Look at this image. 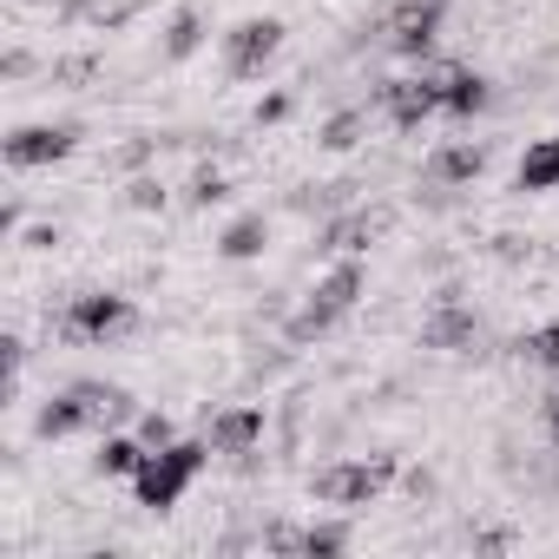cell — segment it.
<instances>
[{
    "label": "cell",
    "instance_id": "cell-24",
    "mask_svg": "<svg viewBox=\"0 0 559 559\" xmlns=\"http://www.w3.org/2000/svg\"><path fill=\"white\" fill-rule=\"evenodd\" d=\"M290 112V93H270L263 106H257V126H276V119H284Z\"/></svg>",
    "mask_w": 559,
    "mask_h": 559
},
{
    "label": "cell",
    "instance_id": "cell-1",
    "mask_svg": "<svg viewBox=\"0 0 559 559\" xmlns=\"http://www.w3.org/2000/svg\"><path fill=\"white\" fill-rule=\"evenodd\" d=\"M132 415V395L126 389H112V382H80V389H67V395H53L47 408H40V441H67V435H86V428H112V421H126Z\"/></svg>",
    "mask_w": 559,
    "mask_h": 559
},
{
    "label": "cell",
    "instance_id": "cell-10",
    "mask_svg": "<svg viewBox=\"0 0 559 559\" xmlns=\"http://www.w3.org/2000/svg\"><path fill=\"white\" fill-rule=\"evenodd\" d=\"M435 27H441V0H408V8L389 14V47L395 53H428Z\"/></svg>",
    "mask_w": 559,
    "mask_h": 559
},
{
    "label": "cell",
    "instance_id": "cell-15",
    "mask_svg": "<svg viewBox=\"0 0 559 559\" xmlns=\"http://www.w3.org/2000/svg\"><path fill=\"white\" fill-rule=\"evenodd\" d=\"M559 185V139H533L520 158V191H552Z\"/></svg>",
    "mask_w": 559,
    "mask_h": 559
},
{
    "label": "cell",
    "instance_id": "cell-22",
    "mask_svg": "<svg viewBox=\"0 0 559 559\" xmlns=\"http://www.w3.org/2000/svg\"><path fill=\"white\" fill-rule=\"evenodd\" d=\"M139 441H145V448H171V441H178V428H171V415H158V408H152V415L139 421Z\"/></svg>",
    "mask_w": 559,
    "mask_h": 559
},
{
    "label": "cell",
    "instance_id": "cell-7",
    "mask_svg": "<svg viewBox=\"0 0 559 559\" xmlns=\"http://www.w3.org/2000/svg\"><path fill=\"white\" fill-rule=\"evenodd\" d=\"M376 106L389 112V126L415 132L421 119H435V112H441V86H435V73H421V80H382Z\"/></svg>",
    "mask_w": 559,
    "mask_h": 559
},
{
    "label": "cell",
    "instance_id": "cell-19",
    "mask_svg": "<svg viewBox=\"0 0 559 559\" xmlns=\"http://www.w3.org/2000/svg\"><path fill=\"white\" fill-rule=\"evenodd\" d=\"M198 40H204V21H198V14H178L171 34H165V60H191Z\"/></svg>",
    "mask_w": 559,
    "mask_h": 559
},
{
    "label": "cell",
    "instance_id": "cell-13",
    "mask_svg": "<svg viewBox=\"0 0 559 559\" xmlns=\"http://www.w3.org/2000/svg\"><path fill=\"white\" fill-rule=\"evenodd\" d=\"M480 165H487V152L480 145H441L435 158H428V185H467V178H480Z\"/></svg>",
    "mask_w": 559,
    "mask_h": 559
},
{
    "label": "cell",
    "instance_id": "cell-5",
    "mask_svg": "<svg viewBox=\"0 0 559 559\" xmlns=\"http://www.w3.org/2000/svg\"><path fill=\"white\" fill-rule=\"evenodd\" d=\"M389 480H395V461L376 454V461H336V467H323L310 487H317V500H330V507H369Z\"/></svg>",
    "mask_w": 559,
    "mask_h": 559
},
{
    "label": "cell",
    "instance_id": "cell-9",
    "mask_svg": "<svg viewBox=\"0 0 559 559\" xmlns=\"http://www.w3.org/2000/svg\"><path fill=\"white\" fill-rule=\"evenodd\" d=\"M257 441H263V408H224V415H211V448L217 454L250 461Z\"/></svg>",
    "mask_w": 559,
    "mask_h": 559
},
{
    "label": "cell",
    "instance_id": "cell-6",
    "mask_svg": "<svg viewBox=\"0 0 559 559\" xmlns=\"http://www.w3.org/2000/svg\"><path fill=\"white\" fill-rule=\"evenodd\" d=\"M276 47H284V21H237L230 34H224V67L237 73V80H257L270 60H276Z\"/></svg>",
    "mask_w": 559,
    "mask_h": 559
},
{
    "label": "cell",
    "instance_id": "cell-2",
    "mask_svg": "<svg viewBox=\"0 0 559 559\" xmlns=\"http://www.w3.org/2000/svg\"><path fill=\"white\" fill-rule=\"evenodd\" d=\"M217 448L211 441H171V448H152L145 454V467L132 474V487H139V507H152V513H165V507H178V493L204 474V461H211Z\"/></svg>",
    "mask_w": 559,
    "mask_h": 559
},
{
    "label": "cell",
    "instance_id": "cell-25",
    "mask_svg": "<svg viewBox=\"0 0 559 559\" xmlns=\"http://www.w3.org/2000/svg\"><path fill=\"white\" fill-rule=\"evenodd\" d=\"M132 204H139V211H158V204H165V191H158L152 178H139V185H132Z\"/></svg>",
    "mask_w": 559,
    "mask_h": 559
},
{
    "label": "cell",
    "instance_id": "cell-26",
    "mask_svg": "<svg viewBox=\"0 0 559 559\" xmlns=\"http://www.w3.org/2000/svg\"><path fill=\"white\" fill-rule=\"evenodd\" d=\"M546 435L559 441V395H546Z\"/></svg>",
    "mask_w": 559,
    "mask_h": 559
},
{
    "label": "cell",
    "instance_id": "cell-16",
    "mask_svg": "<svg viewBox=\"0 0 559 559\" xmlns=\"http://www.w3.org/2000/svg\"><path fill=\"white\" fill-rule=\"evenodd\" d=\"M145 441H126V435H106L99 441V454H93V474H139L145 467Z\"/></svg>",
    "mask_w": 559,
    "mask_h": 559
},
{
    "label": "cell",
    "instance_id": "cell-18",
    "mask_svg": "<svg viewBox=\"0 0 559 559\" xmlns=\"http://www.w3.org/2000/svg\"><path fill=\"white\" fill-rule=\"evenodd\" d=\"M520 356L533 369H559V323H539L533 336H520Z\"/></svg>",
    "mask_w": 559,
    "mask_h": 559
},
{
    "label": "cell",
    "instance_id": "cell-17",
    "mask_svg": "<svg viewBox=\"0 0 559 559\" xmlns=\"http://www.w3.org/2000/svg\"><path fill=\"white\" fill-rule=\"evenodd\" d=\"M263 243H270V224H263V217H237V224L224 230L217 250H224V257H257Z\"/></svg>",
    "mask_w": 559,
    "mask_h": 559
},
{
    "label": "cell",
    "instance_id": "cell-14",
    "mask_svg": "<svg viewBox=\"0 0 559 559\" xmlns=\"http://www.w3.org/2000/svg\"><path fill=\"white\" fill-rule=\"evenodd\" d=\"M376 230H382V217H376V211H349V217H336V224L323 230V250H330V257H356Z\"/></svg>",
    "mask_w": 559,
    "mask_h": 559
},
{
    "label": "cell",
    "instance_id": "cell-21",
    "mask_svg": "<svg viewBox=\"0 0 559 559\" xmlns=\"http://www.w3.org/2000/svg\"><path fill=\"white\" fill-rule=\"evenodd\" d=\"M356 132H362V112H336V119L323 126V145H330V152H349Z\"/></svg>",
    "mask_w": 559,
    "mask_h": 559
},
{
    "label": "cell",
    "instance_id": "cell-23",
    "mask_svg": "<svg viewBox=\"0 0 559 559\" xmlns=\"http://www.w3.org/2000/svg\"><path fill=\"white\" fill-rule=\"evenodd\" d=\"M217 198H224V178H217V171H204V178L191 185V204H217Z\"/></svg>",
    "mask_w": 559,
    "mask_h": 559
},
{
    "label": "cell",
    "instance_id": "cell-12",
    "mask_svg": "<svg viewBox=\"0 0 559 559\" xmlns=\"http://www.w3.org/2000/svg\"><path fill=\"white\" fill-rule=\"evenodd\" d=\"M435 86H441V112H454V119H467V112H480V106H487V80H480V73H467V67H441V73H435Z\"/></svg>",
    "mask_w": 559,
    "mask_h": 559
},
{
    "label": "cell",
    "instance_id": "cell-3",
    "mask_svg": "<svg viewBox=\"0 0 559 559\" xmlns=\"http://www.w3.org/2000/svg\"><path fill=\"white\" fill-rule=\"evenodd\" d=\"M356 297H362V263H356V257H343V263L323 276V284L310 290V304H304V317L290 323V336H297V343H310V336L336 330V323L356 310Z\"/></svg>",
    "mask_w": 559,
    "mask_h": 559
},
{
    "label": "cell",
    "instance_id": "cell-8",
    "mask_svg": "<svg viewBox=\"0 0 559 559\" xmlns=\"http://www.w3.org/2000/svg\"><path fill=\"white\" fill-rule=\"evenodd\" d=\"M73 145H80V126H21L8 139V165L14 171H40V165H60Z\"/></svg>",
    "mask_w": 559,
    "mask_h": 559
},
{
    "label": "cell",
    "instance_id": "cell-11",
    "mask_svg": "<svg viewBox=\"0 0 559 559\" xmlns=\"http://www.w3.org/2000/svg\"><path fill=\"white\" fill-rule=\"evenodd\" d=\"M474 336H480V330H474V317H467L454 297H441L435 317L421 323V343H428V349H474Z\"/></svg>",
    "mask_w": 559,
    "mask_h": 559
},
{
    "label": "cell",
    "instance_id": "cell-4",
    "mask_svg": "<svg viewBox=\"0 0 559 559\" xmlns=\"http://www.w3.org/2000/svg\"><path fill=\"white\" fill-rule=\"evenodd\" d=\"M132 323H139L132 297L86 290V297H73V304H67V317H60V336H73V343H112V336H126Z\"/></svg>",
    "mask_w": 559,
    "mask_h": 559
},
{
    "label": "cell",
    "instance_id": "cell-20",
    "mask_svg": "<svg viewBox=\"0 0 559 559\" xmlns=\"http://www.w3.org/2000/svg\"><path fill=\"white\" fill-rule=\"evenodd\" d=\"M349 546V526H310V533H297V552H310V559H330V552H343Z\"/></svg>",
    "mask_w": 559,
    "mask_h": 559
}]
</instances>
